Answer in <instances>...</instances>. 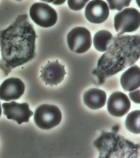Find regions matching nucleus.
Returning a JSON list of instances; mask_svg holds the SVG:
<instances>
[{"label": "nucleus", "mask_w": 140, "mask_h": 158, "mask_svg": "<svg viewBox=\"0 0 140 158\" xmlns=\"http://www.w3.org/2000/svg\"><path fill=\"white\" fill-rule=\"evenodd\" d=\"M36 33L26 14L18 16L14 22L0 33L2 60L0 67L7 76L12 69L35 58Z\"/></svg>", "instance_id": "1"}, {"label": "nucleus", "mask_w": 140, "mask_h": 158, "mask_svg": "<svg viewBox=\"0 0 140 158\" xmlns=\"http://www.w3.org/2000/svg\"><path fill=\"white\" fill-rule=\"evenodd\" d=\"M140 35H116L108 51L98 60L92 73L98 84L106 79L134 64L140 58Z\"/></svg>", "instance_id": "2"}, {"label": "nucleus", "mask_w": 140, "mask_h": 158, "mask_svg": "<svg viewBox=\"0 0 140 158\" xmlns=\"http://www.w3.org/2000/svg\"><path fill=\"white\" fill-rule=\"evenodd\" d=\"M94 145L100 154L99 158H136L139 155V144L116 133L102 132Z\"/></svg>", "instance_id": "3"}, {"label": "nucleus", "mask_w": 140, "mask_h": 158, "mask_svg": "<svg viewBox=\"0 0 140 158\" xmlns=\"http://www.w3.org/2000/svg\"><path fill=\"white\" fill-rule=\"evenodd\" d=\"M62 114L59 108L54 105L43 104L37 107L34 114V120L40 129L49 130L58 126Z\"/></svg>", "instance_id": "4"}, {"label": "nucleus", "mask_w": 140, "mask_h": 158, "mask_svg": "<svg viewBox=\"0 0 140 158\" xmlns=\"http://www.w3.org/2000/svg\"><path fill=\"white\" fill-rule=\"evenodd\" d=\"M140 12L134 8H126L117 14L114 18L117 35L135 31L140 26Z\"/></svg>", "instance_id": "5"}, {"label": "nucleus", "mask_w": 140, "mask_h": 158, "mask_svg": "<svg viewBox=\"0 0 140 158\" xmlns=\"http://www.w3.org/2000/svg\"><path fill=\"white\" fill-rule=\"evenodd\" d=\"M30 15L34 23L44 28L54 26L58 20L57 13L55 9L42 2L33 4L30 9Z\"/></svg>", "instance_id": "6"}, {"label": "nucleus", "mask_w": 140, "mask_h": 158, "mask_svg": "<svg viewBox=\"0 0 140 158\" xmlns=\"http://www.w3.org/2000/svg\"><path fill=\"white\" fill-rule=\"evenodd\" d=\"M67 40L70 50L78 54L85 53L92 44L91 33L82 27H77L71 30L68 34Z\"/></svg>", "instance_id": "7"}, {"label": "nucleus", "mask_w": 140, "mask_h": 158, "mask_svg": "<svg viewBox=\"0 0 140 158\" xmlns=\"http://www.w3.org/2000/svg\"><path fill=\"white\" fill-rule=\"evenodd\" d=\"M3 114L8 119L16 121L18 124L23 123L29 122L30 118L33 113L26 103H18L15 101L10 103H4L2 104Z\"/></svg>", "instance_id": "8"}, {"label": "nucleus", "mask_w": 140, "mask_h": 158, "mask_svg": "<svg viewBox=\"0 0 140 158\" xmlns=\"http://www.w3.org/2000/svg\"><path fill=\"white\" fill-rule=\"evenodd\" d=\"M40 77L46 85H57L63 80L66 73L65 66L59 63L58 60L48 61L41 70Z\"/></svg>", "instance_id": "9"}, {"label": "nucleus", "mask_w": 140, "mask_h": 158, "mask_svg": "<svg viewBox=\"0 0 140 158\" xmlns=\"http://www.w3.org/2000/svg\"><path fill=\"white\" fill-rule=\"evenodd\" d=\"M25 89V85L21 79L8 78L0 86V100L7 102L18 100L23 94Z\"/></svg>", "instance_id": "10"}, {"label": "nucleus", "mask_w": 140, "mask_h": 158, "mask_svg": "<svg viewBox=\"0 0 140 158\" xmlns=\"http://www.w3.org/2000/svg\"><path fill=\"white\" fill-rule=\"evenodd\" d=\"M131 107L127 96L121 92L113 93L109 98L107 108L109 113L114 117H120L127 114Z\"/></svg>", "instance_id": "11"}, {"label": "nucleus", "mask_w": 140, "mask_h": 158, "mask_svg": "<svg viewBox=\"0 0 140 158\" xmlns=\"http://www.w3.org/2000/svg\"><path fill=\"white\" fill-rule=\"evenodd\" d=\"M110 14V9L107 3L102 0H94L87 5L85 16L90 23L95 24L103 23Z\"/></svg>", "instance_id": "12"}, {"label": "nucleus", "mask_w": 140, "mask_h": 158, "mask_svg": "<svg viewBox=\"0 0 140 158\" xmlns=\"http://www.w3.org/2000/svg\"><path fill=\"white\" fill-rule=\"evenodd\" d=\"M84 104L92 110L100 109L104 107L107 100L106 93L98 88H92L83 94Z\"/></svg>", "instance_id": "13"}, {"label": "nucleus", "mask_w": 140, "mask_h": 158, "mask_svg": "<svg viewBox=\"0 0 140 158\" xmlns=\"http://www.w3.org/2000/svg\"><path fill=\"white\" fill-rule=\"evenodd\" d=\"M120 83L125 92H131L140 87V68L134 65L124 72L120 78Z\"/></svg>", "instance_id": "14"}, {"label": "nucleus", "mask_w": 140, "mask_h": 158, "mask_svg": "<svg viewBox=\"0 0 140 158\" xmlns=\"http://www.w3.org/2000/svg\"><path fill=\"white\" fill-rule=\"evenodd\" d=\"M114 37L108 31L102 30L96 33L93 38V45L96 50L101 52H107Z\"/></svg>", "instance_id": "15"}, {"label": "nucleus", "mask_w": 140, "mask_h": 158, "mask_svg": "<svg viewBox=\"0 0 140 158\" xmlns=\"http://www.w3.org/2000/svg\"><path fill=\"white\" fill-rule=\"evenodd\" d=\"M139 110L130 113L126 117L125 122L126 128L130 132L135 134H140Z\"/></svg>", "instance_id": "16"}, {"label": "nucleus", "mask_w": 140, "mask_h": 158, "mask_svg": "<svg viewBox=\"0 0 140 158\" xmlns=\"http://www.w3.org/2000/svg\"><path fill=\"white\" fill-rule=\"evenodd\" d=\"M111 10L121 11L125 7H129L131 1H107Z\"/></svg>", "instance_id": "17"}, {"label": "nucleus", "mask_w": 140, "mask_h": 158, "mask_svg": "<svg viewBox=\"0 0 140 158\" xmlns=\"http://www.w3.org/2000/svg\"><path fill=\"white\" fill-rule=\"evenodd\" d=\"M89 1H68V6L71 10L79 11L85 7Z\"/></svg>", "instance_id": "18"}, {"label": "nucleus", "mask_w": 140, "mask_h": 158, "mask_svg": "<svg viewBox=\"0 0 140 158\" xmlns=\"http://www.w3.org/2000/svg\"><path fill=\"white\" fill-rule=\"evenodd\" d=\"M129 97L132 101L135 103L140 104V89L135 90L130 92L129 94Z\"/></svg>", "instance_id": "19"}, {"label": "nucleus", "mask_w": 140, "mask_h": 158, "mask_svg": "<svg viewBox=\"0 0 140 158\" xmlns=\"http://www.w3.org/2000/svg\"><path fill=\"white\" fill-rule=\"evenodd\" d=\"M66 1H54L52 4L55 5H59L64 4Z\"/></svg>", "instance_id": "20"}, {"label": "nucleus", "mask_w": 140, "mask_h": 158, "mask_svg": "<svg viewBox=\"0 0 140 158\" xmlns=\"http://www.w3.org/2000/svg\"><path fill=\"white\" fill-rule=\"evenodd\" d=\"M2 114V110L1 102H0V117L1 116Z\"/></svg>", "instance_id": "21"}]
</instances>
